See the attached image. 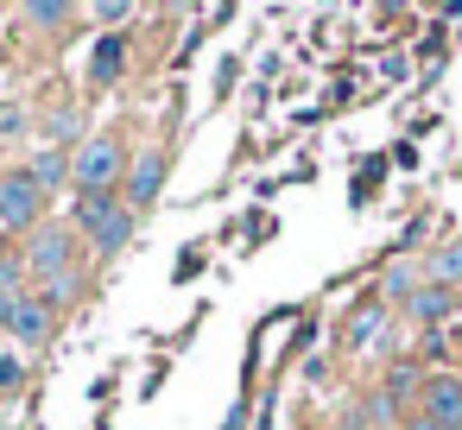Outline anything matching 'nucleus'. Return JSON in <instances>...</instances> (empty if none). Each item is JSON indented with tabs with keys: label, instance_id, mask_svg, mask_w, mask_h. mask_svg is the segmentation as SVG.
Masks as SVG:
<instances>
[{
	"label": "nucleus",
	"instance_id": "obj_9",
	"mask_svg": "<svg viewBox=\"0 0 462 430\" xmlns=\"http://www.w3.org/2000/svg\"><path fill=\"white\" fill-rule=\"evenodd\" d=\"M380 171H386V159H367V165L355 171V209H367V203L380 197Z\"/></svg>",
	"mask_w": 462,
	"mask_h": 430
},
{
	"label": "nucleus",
	"instance_id": "obj_17",
	"mask_svg": "<svg viewBox=\"0 0 462 430\" xmlns=\"http://www.w3.org/2000/svg\"><path fill=\"white\" fill-rule=\"evenodd\" d=\"M418 430H437V424H418Z\"/></svg>",
	"mask_w": 462,
	"mask_h": 430
},
{
	"label": "nucleus",
	"instance_id": "obj_6",
	"mask_svg": "<svg viewBox=\"0 0 462 430\" xmlns=\"http://www.w3.org/2000/svg\"><path fill=\"white\" fill-rule=\"evenodd\" d=\"M424 405H430V424L437 430H462V380H430L424 386Z\"/></svg>",
	"mask_w": 462,
	"mask_h": 430
},
{
	"label": "nucleus",
	"instance_id": "obj_11",
	"mask_svg": "<svg viewBox=\"0 0 462 430\" xmlns=\"http://www.w3.org/2000/svg\"><path fill=\"white\" fill-rule=\"evenodd\" d=\"M64 178H70L64 152H39V165H32V184H39V190H51V184H64Z\"/></svg>",
	"mask_w": 462,
	"mask_h": 430
},
{
	"label": "nucleus",
	"instance_id": "obj_16",
	"mask_svg": "<svg viewBox=\"0 0 462 430\" xmlns=\"http://www.w3.org/2000/svg\"><path fill=\"white\" fill-rule=\"evenodd\" d=\"M0 133H20V108H0Z\"/></svg>",
	"mask_w": 462,
	"mask_h": 430
},
{
	"label": "nucleus",
	"instance_id": "obj_15",
	"mask_svg": "<svg viewBox=\"0 0 462 430\" xmlns=\"http://www.w3.org/2000/svg\"><path fill=\"white\" fill-rule=\"evenodd\" d=\"M32 20H39V26H64V7H51V0H45V7H32Z\"/></svg>",
	"mask_w": 462,
	"mask_h": 430
},
{
	"label": "nucleus",
	"instance_id": "obj_1",
	"mask_svg": "<svg viewBox=\"0 0 462 430\" xmlns=\"http://www.w3.org/2000/svg\"><path fill=\"white\" fill-rule=\"evenodd\" d=\"M39 203H45V190L32 184V171H7L0 178V228H32L39 222Z\"/></svg>",
	"mask_w": 462,
	"mask_h": 430
},
{
	"label": "nucleus",
	"instance_id": "obj_5",
	"mask_svg": "<svg viewBox=\"0 0 462 430\" xmlns=\"http://www.w3.org/2000/svg\"><path fill=\"white\" fill-rule=\"evenodd\" d=\"M7 329L26 342V348H39V342H51V304L45 297H20L14 310H7Z\"/></svg>",
	"mask_w": 462,
	"mask_h": 430
},
{
	"label": "nucleus",
	"instance_id": "obj_4",
	"mask_svg": "<svg viewBox=\"0 0 462 430\" xmlns=\"http://www.w3.org/2000/svg\"><path fill=\"white\" fill-rule=\"evenodd\" d=\"M26 266H32V279H45V285H51V297H58V291L70 285V234H58V228H51V234H39ZM51 297H45V304H51Z\"/></svg>",
	"mask_w": 462,
	"mask_h": 430
},
{
	"label": "nucleus",
	"instance_id": "obj_2",
	"mask_svg": "<svg viewBox=\"0 0 462 430\" xmlns=\"http://www.w3.org/2000/svg\"><path fill=\"white\" fill-rule=\"evenodd\" d=\"M83 228H89V241H96L102 253H115V247H127L134 215H127L121 203H108V197H83Z\"/></svg>",
	"mask_w": 462,
	"mask_h": 430
},
{
	"label": "nucleus",
	"instance_id": "obj_8",
	"mask_svg": "<svg viewBox=\"0 0 462 430\" xmlns=\"http://www.w3.org/2000/svg\"><path fill=\"white\" fill-rule=\"evenodd\" d=\"M449 304H456V291H443V285H424V291H411V316H424V323L449 316Z\"/></svg>",
	"mask_w": 462,
	"mask_h": 430
},
{
	"label": "nucleus",
	"instance_id": "obj_7",
	"mask_svg": "<svg viewBox=\"0 0 462 430\" xmlns=\"http://www.w3.org/2000/svg\"><path fill=\"white\" fill-rule=\"evenodd\" d=\"M159 178H165V159H159V146H146V152L134 159V178H127V197H134V203H152V197H159Z\"/></svg>",
	"mask_w": 462,
	"mask_h": 430
},
{
	"label": "nucleus",
	"instance_id": "obj_10",
	"mask_svg": "<svg viewBox=\"0 0 462 430\" xmlns=\"http://www.w3.org/2000/svg\"><path fill=\"white\" fill-rule=\"evenodd\" d=\"M121 51H127L121 39H102V45H96V64H89V70H96V83H115V70H121Z\"/></svg>",
	"mask_w": 462,
	"mask_h": 430
},
{
	"label": "nucleus",
	"instance_id": "obj_12",
	"mask_svg": "<svg viewBox=\"0 0 462 430\" xmlns=\"http://www.w3.org/2000/svg\"><path fill=\"white\" fill-rule=\"evenodd\" d=\"M430 272H437V285L449 291V279H462V241H449V247H437V260H430Z\"/></svg>",
	"mask_w": 462,
	"mask_h": 430
},
{
	"label": "nucleus",
	"instance_id": "obj_3",
	"mask_svg": "<svg viewBox=\"0 0 462 430\" xmlns=\"http://www.w3.org/2000/svg\"><path fill=\"white\" fill-rule=\"evenodd\" d=\"M115 178H121V146H115V140H89L83 159H77V184H83V197H108Z\"/></svg>",
	"mask_w": 462,
	"mask_h": 430
},
{
	"label": "nucleus",
	"instance_id": "obj_14",
	"mask_svg": "<svg viewBox=\"0 0 462 430\" xmlns=\"http://www.w3.org/2000/svg\"><path fill=\"white\" fill-rule=\"evenodd\" d=\"M0 386H7V392L20 386V361H14V354H0Z\"/></svg>",
	"mask_w": 462,
	"mask_h": 430
},
{
	"label": "nucleus",
	"instance_id": "obj_13",
	"mask_svg": "<svg viewBox=\"0 0 462 430\" xmlns=\"http://www.w3.org/2000/svg\"><path fill=\"white\" fill-rule=\"evenodd\" d=\"M374 329H380V310L367 304V310H355V323H348V342H355V348H367V342H374Z\"/></svg>",
	"mask_w": 462,
	"mask_h": 430
}]
</instances>
